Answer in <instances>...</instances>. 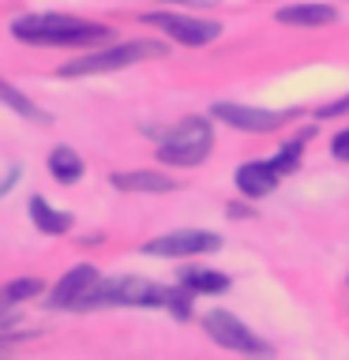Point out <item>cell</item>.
I'll return each mask as SVG.
<instances>
[{"label":"cell","instance_id":"2e32d148","mask_svg":"<svg viewBox=\"0 0 349 360\" xmlns=\"http://www.w3.org/2000/svg\"><path fill=\"white\" fill-rule=\"evenodd\" d=\"M0 101H4V105H11L19 112V117H27V120H34V124H53V117L45 109H38L34 105V101L27 98V94H19L15 86L11 83H4V79H0Z\"/></svg>","mask_w":349,"mask_h":360},{"label":"cell","instance_id":"cb8c5ba5","mask_svg":"<svg viewBox=\"0 0 349 360\" xmlns=\"http://www.w3.org/2000/svg\"><path fill=\"white\" fill-rule=\"evenodd\" d=\"M11 308H15V300H11V297H8V292H4V289H0V319H4V315H8Z\"/></svg>","mask_w":349,"mask_h":360},{"label":"cell","instance_id":"8992f818","mask_svg":"<svg viewBox=\"0 0 349 360\" xmlns=\"http://www.w3.org/2000/svg\"><path fill=\"white\" fill-rule=\"evenodd\" d=\"M146 27L169 34L173 41L180 45H207L222 34V22H210V19H188V15H177V11H146L143 15Z\"/></svg>","mask_w":349,"mask_h":360},{"label":"cell","instance_id":"4fadbf2b","mask_svg":"<svg viewBox=\"0 0 349 360\" xmlns=\"http://www.w3.org/2000/svg\"><path fill=\"white\" fill-rule=\"evenodd\" d=\"M30 218H34V225H38L42 233H49V236H64L68 229H72V214L53 210L42 195H30Z\"/></svg>","mask_w":349,"mask_h":360},{"label":"cell","instance_id":"d6986e66","mask_svg":"<svg viewBox=\"0 0 349 360\" xmlns=\"http://www.w3.org/2000/svg\"><path fill=\"white\" fill-rule=\"evenodd\" d=\"M191 292L180 285V289H169V300H165V308L177 315V319H191V304H188Z\"/></svg>","mask_w":349,"mask_h":360},{"label":"cell","instance_id":"9c48e42d","mask_svg":"<svg viewBox=\"0 0 349 360\" xmlns=\"http://www.w3.org/2000/svg\"><path fill=\"white\" fill-rule=\"evenodd\" d=\"M98 281V266H90V263H79V266H72L68 274L53 285V292H49V308H79V300L87 297V289Z\"/></svg>","mask_w":349,"mask_h":360},{"label":"cell","instance_id":"7a4b0ae2","mask_svg":"<svg viewBox=\"0 0 349 360\" xmlns=\"http://www.w3.org/2000/svg\"><path fill=\"white\" fill-rule=\"evenodd\" d=\"M151 139H158V158L165 165H199L207 162L210 146H214V131H210V120L203 117H188L173 124V128H143Z\"/></svg>","mask_w":349,"mask_h":360},{"label":"cell","instance_id":"277c9868","mask_svg":"<svg viewBox=\"0 0 349 360\" xmlns=\"http://www.w3.org/2000/svg\"><path fill=\"white\" fill-rule=\"evenodd\" d=\"M169 49L165 41H154V38H139V41H124V45H113V49H101V53H87L79 60H68L61 64V79H79V75H98V72H120V68H132L139 60H162Z\"/></svg>","mask_w":349,"mask_h":360},{"label":"cell","instance_id":"44dd1931","mask_svg":"<svg viewBox=\"0 0 349 360\" xmlns=\"http://www.w3.org/2000/svg\"><path fill=\"white\" fill-rule=\"evenodd\" d=\"M331 154L338 158V162H349V131H338L331 139Z\"/></svg>","mask_w":349,"mask_h":360},{"label":"cell","instance_id":"ba28073f","mask_svg":"<svg viewBox=\"0 0 349 360\" xmlns=\"http://www.w3.org/2000/svg\"><path fill=\"white\" fill-rule=\"evenodd\" d=\"M222 248V236L218 233H207V229H180V233H165L158 240L143 244L146 255H169V259H184V255H207V252H218Z\"/></svg>","mask_w":349,"mask_h":360},{"label":"cell","instance_id":"ffe728a7","mask_svg":"<svg viewBox=\"0 0 349 360\" xmlns=\"http://www.w3.org/2000/svg\"><path fill=\"white\" fill-rule=\"evenodd\" d=\"M319 120H334V117H349V98H342V101H331V105H323L319 112H315Z\"/></svg>","mask_w":349,"mask_h":360},{"label":"cell","instance_id":"d4e9b609","mask_svg":"<svg viewBox=\"0 0 349 360\" xmlns=\"http://www.w3.org/2000/svg\"><path fill=\"white\" fill-rule=\"evenodd\" d=\"M15 180H19V169H11V173L4 176V184H0V195H8V191H11V184H15Z\"/></svg>","mask_w":349,"mask_h":360},{"label":"cell","instance_id":"30bf717a","mask_svg":"<svg viewBox=\"0 0 349 360\" xmlns=\"http://www.w3.org/2000/svg\"><path fill=\"white\" fill-rule=\"evenodd\" d=\"M278 180H281V173L274 169V162H244L241 169H236V188L244 191L248 199H263V195H270V191L278 188Z\"/></svg>","mask_w":349,"mask_h":360},{"label":"cell","instance_id":"3957f363","mask_svg":"<svg viewBox=\"0 0 349 360\" xmlns=\"http://www.w3.org/2000/svg\"><path fill=\"white\" fill-rule=\"evenodd\" d=\"M169 289L146 278H98L79 300V311L90 308H165Z\"/></svg>","mask_w":349,"mask_h":360},{"label":"cell","instance_id":"7402d4cb","mask_svg":"<svg viewBox=\"0 0 349 360\" xmlns=\"http://www.w3.org/2000/svg\"><path fill=\"white\" fill-rule=\"evenodd\" d=\"M30 330L23 334V330H0V353H8V349H15L19 342H27Z\"/></svg>","mask_w":349,"mask_h":360},{"label":"cell","instance_id":"6da1fadb","mask_svg":"<svg viewBox=\"0 0 349 360\" xmlns=\"http://www.w3.org/2000/svg\"><path fill=\"white\" fill-rule=\"evenodd\" d=\"M11 34L30 45H94L109 38V27L61 11H38V15H19L11 22Z\"/></svg>","mask_w":349,"mask_h":360},{"label":"cell","instance_id":"5bb4252c","mask_svg":"<svg viewBox=\"0 0 349 360\" xmlns=\"http://www.w3.org/2000/svg\"><path fill=\"white\" fill-rule=\"evenodd\" d=\"M180 285L188 292H225L229 289V278L218 274V270H207V266H184L180 270Z\"/></svg>","mask_w":349,"mask_h":360},{"label":"cell","instance_id":"9a60e30c","mask_svg":"<svg viewBox=\"0 0 349 360\" xmlns=\"http://www.w3.org/2000/svg\"><path fill=\"white\" fill-rule=\"evenodd\" d=\"M49 173L61 180V184H75L83 176V158H79L72 146H53L49 150Z\"/></svg>","mask_w":349,"mask_h":360},{"label":"cell","instance_id":"ac0fdd59","mask_svg":"<svg viewBox=\"0 0 349 360\" xmlns=\"http://www.w3.org/2000/svg\"><path fill=\"white\" fill-rule=\"evenodd\" d=\"M45 289V281L42 278H15V281H8L4 285V292L15 304H23V300H30V297H38V292Z\"/></svg>","mask_w":349,"mask_h":360},{"label":"cell","instance_id":"7c38bea8","mask_svg":"<svg viewBox=\"0 0 349 360\" xmlns=\"http://www.w3.org/2000/svg\"><path fill=\"white\" fill-rule=\"evenodd\" d=\"M109 180L120 191H177L180 188L177 180H169L162 173H146V169H139V173H113Z\"/></svg>","mask_w":349,"mask_h":360},{"label":"cell","instance_id":"603a6c76","mask_svg":"<svg viewBox=\"0 0 349 360\" xmlns=\"http://www.w3.org/2000/svg\"><path fill=\"white\" fill-rule=\"evenodd\" d=\"M162 4H188V8H210L214 0H162Z\"/></svg>","mask_w":349,"mask_h":360},{"label":"cell","instance_id":"8fae6325","mask_svg":"<svg viewBox=\"0 0 349 360\" xmlns=\"http://www.w3.org/2000/svg\"><path fill=\"white\" fill-rule=\"evenodd\" d=\"M278 22H286V27H331V22H338V11L331 4H289L278 8Z\"/></svg>","mask_w":349,"mask_h":360},{"label":"cell","instance_id":"52a82bcc","mask_svg":"<svg viewBox=\"0 0 349 360\" xmlns=\"http://www.w3.org/2000/svg\"><path fill=\"white\" fill-rule=\"evenodd\" d=\"M210 117L222 120V124H229V128H236V131H255V135H263V131H278L281 124L293 120L297 112H293V109H286V112H270V109L233 105V101H214V105H210Z\"/></svg>","mask_w":349,"mask_h":360},{"label":"cell","instance_id":"e0dca14e","mask_svg":"<svg viewBox=\"0 0 349 360\" xmlns=\"http://www.w3.org/2000/svg\"><path fill=\"white\" fill-rule=\"evenodd\" d=\"M312 131H315V128H308V131H300V139H293V143H286V146H281V150H278L274 158H270V162H274V169H278L281 176H286V173H293V169L300 165V143H304V139H312Z\"/></svg>","mask_w":349,"mask_h":360},{"label":"cell","instance_id":"5b68a950","mask_svg":"<svg viewBox=\"0 0 349 360\" xmlns=\"http://www.w3.org/2000/svg\"><path fill=\"white\" fill-rule=\"evenodd\" d=\"M203 330L210 334V342H218L222 349H233V353H248V356H270L274 349H270V342H263V338H255L248 326L236 319V315L214 308L203 315Z\"/></svg>","mask_w":349,"mask_h":360}]
</instances>
